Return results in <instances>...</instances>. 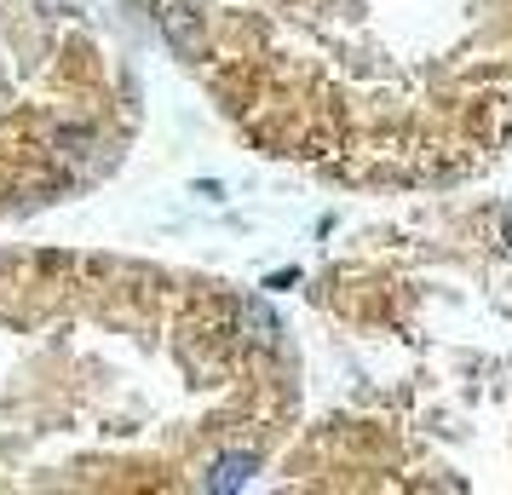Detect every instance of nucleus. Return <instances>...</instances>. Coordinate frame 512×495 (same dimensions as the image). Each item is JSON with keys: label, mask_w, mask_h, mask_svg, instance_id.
<instances>
[{"label": "nucleus", "mask_w": 512, "mask_h": 495, "mask_svg": "<svg viewBox=\"0 0 512 495\" xmlns=\"http://www.w3.org/2000/svg\"><path fill=\"white\" fill-rule=\"evenodd\" d=\"M501 236H507V248H512V225H507V231H501Z\"/></svg>", "instance_id": "obj_3"}, {"label": "nucleus", "mask_w": 512, "mask_h": 495, "mask_svg": "<svg viewBox=\"0 0 512 495\" xmlns=\"http://www.w3.org/2000/svg\"><path fill=\"white\" fill-rule=\"evenodd\" d=\"M248 472H254V455H231V461H219L213 490H236V484H248Z\"/></svg>", "instance_id": "obj_1"}, {"label": "nucleus", "mask_w": 512, "mask_h": 495, "mask_svg": "<svg viewBox=\"0 0 512 495\" xmlns=\"http://www.w3.org/2000/svg\"><path fill=\"white\" fill-rule=\"evenodd\" d=\"M242 317H248V329H254V340H265V346L277 340V317H271V311H259V306H242Z\"/></svg>", "instance_id": "obj_2"}]
</instances>
